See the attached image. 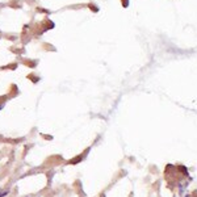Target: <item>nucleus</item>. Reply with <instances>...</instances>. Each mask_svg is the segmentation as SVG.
Masks as SVG:
<instances>
[]
</instances>
